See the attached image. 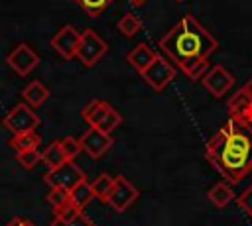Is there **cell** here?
<instances>
[{"instance_id":"cell-30","label":"cell","mask_w":252,"mask_h":226,"mask_svg":"<svg viewBox=\"0 0 252 226\" xmlns=\"http://www.w3.org/2000/svg\"><path fill=\"white\" fill-rule=\"evenodd\" d=\"M6 226H35L32 220H28V218H20V216H16V218H12Z\"/></svg>"},{"instance_id":"cell-19","label":"cell","mask_w":252,"mask_h":226,"mask_svg":"<svg viewBox=\"0 0 252 226\" xmlns=\"http://www.w3.org/2000/svg\"><path fill=\"white\" fill-rule=\"evenodd\" d=\"M41 138L39 134L33 132H24V134H14L10 140H8V145L14 147L16 151H26V149H37Z\"/></svg>"},{"instance_id":"cell-21","label":"cell","mask_w":252,"mask_h":226,"mask_svg":"<svg viewBox=\"0 0 252 226\" xmlns=\"http://www.w3.org/2000/svg\"><path fill=\"white\" fill-rule=\"evenodd\" d=\"M93 185V193L98 200L106 202V197L110 195V189L114 185V177H110L108 173H100L98 177H94V181L91 183Z\"/></svg>"},{"instance_id":"cell-20","label":"cell","mask_w":252,"mask_h":226,"mask_svg":"<svg viewBox=\"0 0 252 226\" xmlns=\"http://www.w3.org/2000/svg\"><path fill=\"white\" fill-rule=\"evenodd\" d=\"M116 28H118V31H120L122 35L134 37V35L142 29V18L136 16V14H132V12H128V14H124V16L118 20Z\"/></svg>"},{"instance_id":"cell-3","label":"cell","mask_w":252,"mask_h":226,"mask_svg":"<svg viewBox=\"0 0 252 226\" xmlns=\"http://www.w3.org/2000/svg\"><path fill=\"white\" fill-rule=\"evenodd\" d=\"M108 45L106 41L94 31V29H85L81 31V39H79V47H77V53L75 57L85 65V67H94L106 53Z\"/></svg>"},{"instance_id":"cell-6","label":"cell","mask_w":252,"mask_h":226,"mask_svg":"<svg viewBox=\"0 0 252 226\" xmlns=\"http://www.w3.org/2000/svg\"><path fill=\"white\" fill-rule=\"evenodd\" d=\"M83 179H87V177H85L83 169H81L73 159L61 163V165L55 167V169H47L45 175H43V181H45L49 187H61V189H67V191H71V189H73L75 185H79Z\"/></svg>"},{"instance_id":"cell-4","label":"cell","mask_w":252,"mask_h":226,"mask_svg":"<svg viewBox=\"0 0 252 226\" xmlns=\"http://www.w3.org/2000/svg\"><path fill=\"white\" fill-rule=\"evenodd\" d=\"M2 126L14 134H24V132H33L39 126V116L33 112L32 106H28L26 102L16 104L4 118H2Z\"/></svg>"},{"instance_id":"cell-25","label":"cell","mask_w":252,"mask_h":226,"mask_svg":"<svg viewBox=\"0 0 252 226\" xmlns=\"http://www.w3.org/2000/svg\"><path fill=\"white\" fill-rule=\"evenodd\" d=\"M16 161L24 167V169H33L39 161H41V153L39 149H26V151H16Z\"/></svg>"},{"instance_id":"cell-11","label":"cell","mask_w":252,"mask_h":226,"mask_svg":"<svg viewBox=\"0 0 252 226\" xmlns=\"http://www.w3.org/2000/svg\"><path fill=\"white\" fill-rule=\"evenodd\" d=\"M79 39L81 33L73 28V26H63L53 37H51V47L63 57V59H73L79 47Z\"/></svg>"},{"instance_id":"cell-28","label":"cell","mask_w":252,"mask_h":226,"mask_svg":"<svg viewBox=\"0 0 252 226\" xmlns=\"http://www.w3.org/2000/svg\"><path fill=\"white\" fill-rule=\"evenodd\" d=\"M51 226H93L91 218L85 216L83 212L73 216V218H67V220H61V218H53L51 220Z\"/></svg>"},{"instance_id":"cell-22","label":"cell","mask_w":252,"mask_h":226,"mask_svg":"<svg viewBox=\"0 0 252 226\" xmlns=\"http://www.w3.org/2000/svg\"><path fill=\"white\" fill-rule=\"evenodd\" d=\"M87 16H91V18H98L114 0H73Z\"/></svg>"},{"instance_id":"cell-10","label":"cell","mask_w":252,"mask_h":226,"mask_svg":"<svg viewBox=\"0 0 252 226\" xmlns=\"http://www.w3.org/2000/svg\"><path fill=\"white\" fill-rule=\"evenodd\" d=\"M79 143H81V149L85 153H89L93 159H100L112 147L114 140H112L110 134H104L98 128L89 126V130L79 138Z\"/></svg>"},{"instance_id":"cell-24","label":"cell","mask_w":252,"mask_h":226,"mask_svg":"<svg viewBox=\"0 0 252 226\" xmlns=\"http://www.w3.org/2000/svg\"><path fill=\"white\" fill-rule=\"evenodd\" d=\"M45 198H47V202L51 204L53 210L61 208L63 204H67V202L71 200L69 191H67V189H61V187H49V193H47Z\"/></svg>"},{"instance_id":"cell-33","label":"cell","mask_w":252,"mask_h":226,"mask_svg":"<svg viewBox=\"0 0 252 226\" xmlns=\"http://www.w3.org/2000/svg\"><path fill=\"white\" fill-rule=\"evenodd\" d=\"M175 2H183V0H175Z\"/></svg>"},{"instance_id":"cell-7","label":"cell","mask_w":252,"mask_h":226,"mask_svg":"<svg viewBox=\"0 0 252 226\" xmlns=\"http://www.w3.org/2000/svg\"><path fill=\"white\" fill-rule=\"evenodd\" d=\"M138 189L122 175L114 177V185L110 189V195L106 197V204L114 210V212H124L136 198H138Z\"/></svg>"},{"instance_id":"cell-32","label":"cell","mask_w":252,"mask_h":226,"mask_svg":"<svg viewBox=\"0 0 252 226\" xmlns=\"http://www.w3.org/2000/svg\"><path fill=\"white\" fill-rule=\"evenodd\" d=\"M128 2H130V4L134 6V8H142V6H144V4L148 2V0H128Z\"/></svg>"},{"instance_id":"cell-14","label":"cell","mask_w":252,"mask_h":226,"mask_svg":"<svg viewBox=\"0 0 252 226\" xmlns=\"http://www.w3.org/2000/svg\"><path fill=\"white\" fill-rule=\"evenodd\" d=\"M22 98L28 106L32 108H39L47 98H49V88L41 83V81H32L24 86L22 90Z\"/></svg>"},{"instance_id":"cell-5","label":"cell","mask_w":252,"mask_h":226,"mask_svg":"<svg viewBox=\"0 0 252 226\" xmlns=\"http://www.w3.org/2000/svg\"><path fill=\"white\" fill-rule=\"evenodd\" d=\"M175 75H177L175 65H173L171 61L163 59L161 55H158V57L154 59V63H152L146 71L140 73L142 81H144L150 88H154L156 92H161V90L175 79Z\"/></svg>"},{"instance_id":"cell-12","label":"cell","mask_w":252,"mask_h":226,"mask_svg":"<svg viewBox=\"0 0 252 226\" xmlns=\"http://www.w3.org/2000/svg\"><path fill=\"white\" fill-rule=\"evenodd\" d=\"M228 114H230V118L252 126V98L242 88L236 90L228 98Z\"/></svg>"},{"instance_id":"cell-13","label":"cell","mask_w":252,"mask_h":226,"mask_svg":"<svg viewBox=\"0 0 252 226\" xmlns=\"http://www.w3.org/2000/svg\"><path fill=\"white\" fill-rule=\"evenodd\" d=\"M156 57H158V51H154L148 43H136V45L132 47V51L126 55V61H128L138 73H142V71H146V69L154 63Z\"/></svg>"},{"instance_id":"cell-17","label":"cell","mask_w":252,"mask_h":226,"mask_svg":"<svg viewBox=\"0 0 252 226\" xmlns=\"http://www.w3.org/2000/svg\"><path fill=\"white\" fill-rule=\"evenodd\" d=\"M108 108H110V104H108L106 100H91V102L81 110V116L87 120L89 126L94 128V126L102 120V116L108 112Z\"/></svg>"},{"instance_id":"cell-18","label":"cell","mask_w":252,"mask_h":226,"mask_svg":"<svg viewBox=\"0 0 252 226\" xmlns=\"http://www.w3.org/2000/svg\"><path fill=\"white\" fill-rule=\"evenodd\" d=\"M69 197H71V202L75 204V206H79L81 210L94 198V193H93V185L87 181V179H83L79 185H75L71 191H69Z\"/></svg>"},{"instance_id":"cell-8","label":"cell","mask_w":252,"mask_h":226,"mask_svg":"<svg viewBox=\"0 0 252 226\" xmlns=\"http://www.w3.org/2000/svg\"><path fill=\"white\" fill-rule=\"evenodd\" d=\"M6 63L8 67L20 75V77H26L30 75L37 65H39V55L28 45V43H18L6 57Z\"/></svg>"},{"instance_id":"cell-16","label":"cell","mask_w":252,"mask_h":226,"mask_svg":"<svg viewBox=\"0 0 252 226\" xmlns=\"http://www.w3.org/2000/svg\"><path fill=\"white\" fill-rule=\"evenodd\" d=\"M41 161L45 163L47 169H55V167H59L61 163L69 161L67 155H65V151H63V147H61V140L51 141V143L41 151Z\"/></svg>"},{"instance_id":"cell-2","label":"cell","mask_w":252,"mask_h":226,"mask_svg":"<svg viewBox=\"0 0 252 226\" xmlns=\"http://www.w3.org/2000/svg\"><path fill=\"white\" fill-rule=\"evenodd\" d=\"M205 157L226 183H240L252 171V126L228 118L207 141Z\"/></svg>"},{"instance_id":"cell-26","label":"cell","mask_w":252,"mask_h":226,"mask_svg":"<svg viewBox=\"0 0 252 226\" xmlns=\"http://www.w3.org/2000/svg\"><path fill=\"white\" fill-rule=\"evenodd\" d=\"M236 204H238V208H240L248 218H252V185H248V187L236 197Z\"/></svg>"},{"instance_id":"cell-9","label":"cell","mask_w":252,"mask_h":226,"mask_svg":"<svg viewBox=\"0 0 252 226\" xmlns=\"http://www.w3.org/2000/svg\"><path fill=\"white\" fill-rule=\"evenodd\" d=\"M201 85L215 96V98H222L234 85V77L222 67V65H213L209 67V71L203 75Z\"/></svg>"},{"instance_id":"cell-23","label":"cell","mask_w":252,"mask_h":226,"mask_svg":"<svg viewBox=\"0 0 252 226\" xmlns=\"http://www.w3.org/2000/svg\"><path fill=\"white\" fill-rule=\"evenodd\" d=\"M120 124H122V114L110 106V108H108V112L102 116V120H100L94 128H98V130H100V132H104V134H112V130H116Z\"/></svg>"},{"instance_id":"cell-31","label":"cell","mask_w":252,"mask_h":226,"mask_svg":"<svg viewBox=\"0 0 252 226\" xmlns=\"http://www.w3.org/2000/svg\"><path fill=\"white\" fill-rule=\"evenodd\" d=\"M242 90H244V92H246V94H248V96L252 98V77H250V79H248V81L244 83V86H242Z\"/></svg>"},{"instance_id":"cell-1","label":"cell","mask_w":252,"mask_h":226,"mask_svg":"<svg viewBox=\"0 0 252 226\" xmlns=\"http://www.w3.org/2000/svg\"><path fill=\"white\" fill-rule=\"evenodd\" d=\"M158 45L191 81H199L209 71V57L217 51L219 41L199 24V20L187 14L159 39Z\"/></svg>"},{"instance_id":"cell-27","label":"cell","mask_w":252,"mask_h":226,"mask_svg":"<svg viewBox=\"0 0 252 226\" xmlns=\"http://www.w3.org/2000/svg\"><path fill=\"white\" fill-rule=\"evenodd\" d=\"M61 147H63V151H65V155H67V159H75L83 149H81V143H79V140L77 138H73V136H67V138H63L61 140Z\"/></svg>"},{"instance_id":"cell-29","label":"cell","mask_w":252,"mask_h":226,"mask_svg":"<svg viewBox=\"0 0 252 226\" xmlns=\"http://www.w3.org/2000/svg\"><path fill=\"white\" fill-rule=\"evenodd\" d=\"M83 210L79 208V206H75L71 200L67 202V204H63L61 208H57V210H53V218H61V220H67V218H73V216H77V214H81Z\"/></svg>"},{"instance_id":"cell-15","label":"cell","mask_w":252,"mask_h":226,"mask_svg":"<svg viewBox=\"0 0 252 226\" xmlns=\"http://www.w3.org/2000/svg\"><path fill=\"white\" fill-rule=\"evenodd\" d=\"M234 191H232V185L226 183V181H220L217 185H213L207 193V198L217 206V208H224L230 200H234Z\"/></svg>"}]
</instances>
